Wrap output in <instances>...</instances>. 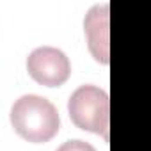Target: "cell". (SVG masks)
Segmentation results:
<instances>
[{
    "instance_id": "obj_1",
    "label": "cell",
    "mask_w": 151,
    "mask_h": 151,
    "mask_svg": "<svg viewBox=\"0 0 151 151\" xmlns=\"http://www.w3.org/2000/svg\"><path fill=\"white\" fill-rule=\"evenodd\" d=\"M11 123L18 135L29 142L39 144L57 135L60 119L52 101L37 94H25L14 101Z\"/></svg>"
},
{
    "instance_id": "obj_2",
    "label": "cell",
    "mask_w": 151,
    "mask_h": 151,
    "mask_svg": "<svg viewBox=\"0 0 151 151\" xmlns=\"http://www.w3.org/2000/svg\"><path fill=\"white\" fill-rule=\"evenodd\" d=\"M71 121L82 130L101 135L109 140V94L96 86H82L68 103Z\"/></svg>"
},
{
    "instance_id": "obj_3",
    "label": "cell",
    "mask_w": 151,
    "mask_h": 151,
    "mask_svg": "<svg viewBox=\"0 0 151 151\" xmlns=\"http://www.w3.org/2000/svg\"><path fill=\"white\" fill-rule=\"evenodd\" d=\"M29 75L41 86L59 87L69 77V59L66 53L53 46H39L27 59Z\"/></svg>"
},
{
    "instance_id": "obj_4",
    "label": "cell",
    "mask_w": 151,
    "mask_h": 151,
    "mask_svg": "<svg viewBox=\"0 0 151 151\" xmlns=\"http://www.w3.org/2000/svg\"><path fill=\"white\" fill-rule=\"evenodd\" d=\"M89 50L96 60L109 64V4L94 6L84 22Z\"/></svg>"
},
{
    "instance_id": "obj_5",
    "label": "cell",
    "mask_w": 151,
    "mask_h": 151,
    "mask_svg": "<svg viewBox=\"0 0 151 151\" xmlns=\"http://www.w3.org/2000/svg\"><path fill=\"white\" fill-rule=\"evenodd\" d=\"M57 151H96V149L84 140H68Z\"/></svg>"
}]
</instances>
